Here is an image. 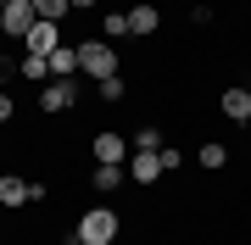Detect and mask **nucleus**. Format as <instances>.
Returning a JSON list of instances; mask_svg holds the SVG:
<instances>
[{"label":"nucleus","instance_id":"nucleus-9","mask_svg":"<svg viewBox=\"0 0 251 245\" xmlns=\"http://www.w3.org/2000/svg\"><path fill=\"white\" fill-rule=\"evenodd\" d=\"M0 206H6V212L28 206V178H17V173H6V178H0Z\"/></svg>","mask_w":251,"mask_h":245},{"label":"nucleus","instance_id":"nucleus-24","mask_svg":"<svg viewBox=\"0 0 251 245\" xmlns=\"http://www.w3.org/2000/svg\"><path fill=\"white\" fill-rule=\"evenodd\" d=\"M246 128H251V117H246Z\"/></svg>","mask_w":251,"mask_h":245},{"label":"nucleus","instance_id":"nucleus-2","mask_svg":"<svg viewBox=\"0 0 251 245\" xmlns=\"http://www.w3.org/2000/svg\"><path fill=\"white\" fill-rule=\"evenodd\" d=\"M78 73H90V78H112L117 73L112 39H84V45H78Z\"/></svg>","mask_w":251,"mask_h":245},{"label":"nucleus","instance_id":"nucleus-6","mask_svg":"<svg viewBox=\"0 0 251 245\" xmlns=\"http://www.w3.org/2000/svg\"><path fill=\"white\" fill-rule=\"evenodd\" d=\"M90 151H95V162H128V151H134V145H128L123 134H112V128H100V134L90 139Z\"/></svg>","mask_w":251,"mask_h":245},{"label":"nucleus","instance_id":"nucleus-1","mask_svg":"<svg viewBox=\"0 0 251 245\" xmlns=\"http://www.w3.org/2000/svg\"><path fill=\"white\" fill-rule=\"evenodd\" d=\"M117 212L112 206H90V212H78V240L84 245H117Z\"/></svg>","mask_w":251,"mask_h":245},{"label":"nucleus","instance_id":"nucleus-7","mask_svg":"<svg viewBox=\"0 0 251 245\" xmlns=\"http://www.w3.org/2000/svg\"><path fill=\"white\" fill-rule=\"evenodd\" d=\"M56 45H62V22H45V17H39L34 28H28V56H50Z\"/></svg>","mask_w":251,"mask_h":245},{"label":"nucleus","instance_id":"nucleus-20","mask_svg":"<svg viewBox=\"0 0 251 245\" xmlns=\"http://www.w3.org/2000/svg\"><path fill=\"white\" fill-rule=\"evenodd\" d=\"M11 111H17V106H11V95H0V123H11Z\"/></svg>","mask_w":251,"mask_h":245},{"label":"nucleus","instance_id":"nucleus-23","mask_svg":"<svg viewBox=\"0 0 251 245\" xmlns=\"http://www.w3.org/2000/svg\"><path fill=\"white\" fill-rule=\"evenodd\" d=\"M0 17H6V0H0Z\"/></svg>","mask_w":251,"mask_h":245},{"label":"nucleus","instance_id":"nucleus-13","mask_svg":"<svg viewBox=\"0 0 251 245\" xmlns=\"http://www.w3.org/2000/svg\"><path fill=\"white\" fill-rule=\"evenodd\" d=\"M34 11H39L45 22H62L67 11H73V0H34Z\"/></svg>","mask_w":251,"mask_h":245},{"label":"nucleus","instance_id":"nucleus-5","mask_svg":"<svg viewBox=\"0 0 251 245\" xmlns=\"http://www.w3.org/2000/svg\"><path fill=\"white\" fill-rule=\"evenodd\" d=\"M128 178H134V184H156L162 178V151H128Z\"/></svg>","mask_w":251,"mask_h":245},{"label":"nucleus","instance_id":"nucleus-21","mask_svg":"<svg viewBox=\"0 0 251 245\" xmlns=\"http://www.w3.org/2000/svg\"><path fill=\"white\" fill-rule=\"evenodd\" d=\"M73 6H78V11H90V6H95V0H73Z\"/></svg>","mask_w":251,"mask_h":245},{"label":"nucleus","instance_id":"nucleus-8","mask_svg":"<svg viewBox=\"0 0 251 245\" xmlns=\"http://www.w3.org/2000/svg\"><path fill=\"white\" fill-rule=\"evenodd\" d=\"M218 111H224L229 123H246L251 117V89H224L218 95Z\"/></svg>","mask_w":251,"mask_h":245},{"label":"nucleus","instance_id":"nucleus-22","mask_svg":"<svg viewBox=\"0 0 251 245\" xmlns=\"http://www.w3.org/2000/svg\"><path fill=\"white\" fill-rule=\"evenodd\" d=\"M62 245H84V240H78V234H73V240H62Z\"/></svg>","mask_w":251,"mask_h":245},{"label":"nucleus","instance_id":"nucleus-18","mask_svg":"<svg viewBox=\"0 0 251 245\" xmlns=\"http://www.w3.org/2000/svg\"><path fill=\"white\" fill-rule=\"evenodd\" d=\"M123 95H128V84L117 78V73H112V78H100V100H123Z\"/></svg>","mask_w":251,"mask_h":245},{"label":"nucleus","instance_id":"nucleus-17","mask_svg":"<svg viewBox=\"0 0 251 245\" xmlns=\"http://www.w3.org/2000/svg\"><path fill=\"white\" fill-rule=\"evenodd\" d=\"M17 73H23V78H50V62H45V56H23Z\"/></svg>","mask_w":251,"mask_h":245},{"label":"nucleus","instance_id":"nucleus-16","mask_svg":"<svg viewBox=\"0 0 251 245\" xmlns=\"http://www.w3.org/2000/svg\"><path fill=\"white\" fill-rule=\"evenodd\" d=\"M134 151H162V128L156 123H145L140 134H134Z\"/></svg>","mask_w":251,"mask_h":245},{"label":"nucleus","instance_id":"nucleus-25","mask_svg":"<svg viewBox=\"0 0 251 245\" xmlns=\"http://www.w3.org/2000/svg\"><path fill=\"white\" fill-rule=\"evenodd\" d=\"M246 89H251V84H246Z\"/></svg>","mask_w":251,"mask_h":245},{"label":"nucleus","instance_id":"nucleus-10","mask_svg":"<svg viewBox=\"0 0 251 245\" xmlns=\"http://www.w3.org/2000/svg\"><path fill=\"white\" fill-rule=\"evenodd\" d=\"M45 62H50V78H73L78 73V45H56Z\"/></svg>","mask_w":251,"mask_h":245},{"label":"nucleus","instance_id":"nucleus-12","mask_svg":"<svg viewBox=\"0 0 251 245\" xmlns=\"http://www.w3.org/2000/svg\"><path fill=\"white\" fill-rule=\"evenodd\" d=\"M123 173H128L123 162H95V173H90V184H95L100 195H112L117 184H123Z\"/></svg>","mask_w":251,"mask_h":245},{"label":"nucleus","instance_id":"nucleus-3","mask_svg":"<svg viewBox=\"0 0 251 245\" xmlns=\"http://www.w3.org/2000/svg\"><path fill=\"white\" fill-rule=\"evenodd\" d=\"M67 106H78V84L73 78H50L45 89H39V111L56 117V111H67Z\"/></svg>","mask_w":251,"mask_h":245},{"label":"nucleus","instance_id":"nucleus-14","mask_svg":"<svg viewBox=\"0 0 251 245\" xmlns=\"http://www.w3.org/2000/svg\"><path fill=\"white\" fill-rule=\"evenodd\" d=\"M100 34H106V39H128V11H106Z\"/></svg>","mask_w":251,"mask_h":245},{"label":"nucleus","instance_id":"nucleus-15","mask_svg":"<svg viewBox=\"0 0 251 245\" xmlns=\"http://www.w3.org/2000/svg\"><path fill=\"white\" fill-rule=\"evenodd\" d=\"M201 167H229V151L218 145V139H206L201 145Z\"/></svg>","mask_w":251,"mask_h":245},{"label":"nucleus","instance_id":"nucleus-19","mask_svg":"<svg viewBox=\"0 0 251 245\" xmlns=\"http://www.w3.org/2000/svg\"><path fill=\"white\" fill-rule=\"evenodd\" d=\"M45 195H50V184H45V178H28V206H39Z\"/></svg>","mask_w":251,"mask_h":245},{"label":"nucleus","instance_id":"nucleus-11","mask_svg":"<svg viewBox=\"0 0 251 245\" xmlns=\"http://www.w3.org/2000/svg\"><path fill=\"white\" fill-rule=\"evenodd\" d=\"M156 28H162V11L156 6H134V11H128V34H134V39L156 34Z\"/></svg>","mask_w":251,"mask_h":245},{"label":"nucleus","instance_id":"nucleus-4","mask_svg":"<svg viewBox=\"0 0 251 245\" xmlns=\"http://www.w3.org/2000/svg\"><path fill=\"white\" fill-rule=\"evenodd\" d=\"M39 22V11H34V0H6V17H0V34H11V39H28V28Z\"/></svg>","mask_w":251,"mask_h":245}]
</instances>
